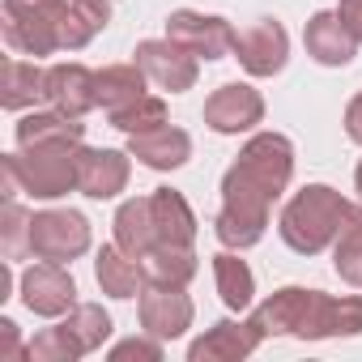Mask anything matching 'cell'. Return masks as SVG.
<instances>
[{
	"instance_id": "7",
	"label": "cell",
	"mask_w": 362,
	"mask_h": 362,
	"mask_svg": "<svg viewBox=\"0 0 362 362\" xmlns=\"http://www.w3.org/2000/svg\"><path fill=\"white\" fill-rule=\"evenodd\" d=\"M166 39L192 52L197 60H226L235 52V26L218 13H197V9H175L166 18Z\"/></svg>"
},
{
	"instance_id": "32",
	"label": "cell",
	"mask_w": 362,
	"mask_h": 362,
	"mask_svg": "<svg viewBox=\"0 0 362 362\" xmlns=\"http://www.w3.org/2000/svg\"><path fill=\"white\" fill-rule=\"evenodd\" d=\"M0 358H30L26 349H22V337H18V324L5 315L0 320Z\"/></svg>"
},
{
	"instance_id": "23",
	"label": "cell",
	"mask_w": 362,
	"mask_h": 362,
	"mask_svg": "<svg viewBox=\"0 0 362 362\" xmlns=\"http://www.w3.org/2000/svg\"><path fill=\"white\" fill-rule=\"evenodd\" d=\"M214 286H218V298L226 303V311H252L256 307V273L230 247L214 256Z\"/></svg>"
},
{
	"instance_id": "26",
	"label": "cell",
	"mask_w": 362,
	"mask_h": 362,
	"mask_svg": "<svg viewBox=\"0 0 362 362\" xmlns=\"http://www.w3.org/2000/svg\"><path fill=\"white\" fill-rule=\"evenodd\" d=\"M332 269L345 286L362 290V205H354L349 222L341 226V235L332 243Z\"/></svg>"
},
{
	"instance_id": "1",
	"label": "cell",
	"mask_w": 362,
	"mask_h": 362,
	"mask_svg": "<svg viewBox=\"0 0 362 362\" xmlns=\"http://www.w3.org/2000/svg\"><path fill=\"white\" fill-rule=\"evenodd\" d=\"M294 179V141L286 132H256L222 175V209L214 235L230 252H247L269 230V209Z\"/></svg>"
},
{
	"instance_id": "6",
	"label": "cell",
	"mask_w": 362,
	"mask_h": 362,
	"mask_svg": "<svg viewBox=\"0 0 362 362\" xmlns=\"http://www.w3.org/2000/svg\"><path fill=\"white\" fill-rule=\"evenodd\" d=\"M18 298L30 315H43V320H64L73 307H77V281L64 264L56 260H39L30 269H22L18 277Z\"/></svg>"
},
{
	"instance_id": "30",
	"label": "cell",
	"mask_w": 362,
	"mask_h": 362,
	"mask_svg": "<svg viewBox=\"0 0 362 362\" xmlns=\"http://www.w3.org/2000/svg\"><path fill=\"white\" fill-rule=\"evenodd\" d=\"M107 119H111V128H119L124 136H136V132L162 128V124H166V98L145 94V98H136L132 107H124V111H115V115H107Z\"/></svg>"
},
{
	"instance_id": "29",
	"label": "cell",
	"mask_w": 362,
	"mask_h": 362,
	"mask_svg": "<svg viewBox=\"0 0 362 362\" xmlns=\"http://www.w3.org/2000/svg\"><path fill=\"white\" fill-rule=\"evenodd\" d=\"M30 209L22 201H5V214H0V247H5V260H22L30 256Z\"/></svg>"
},
{
	"instance_id": "35",
	"label": "cell",
	"mask_w": 362,
	"mask_h": 362,
	"mask_svg": "<svg viewBox=\"0 0 362 362\" xmlns=\"http://www.w3.org/2000/svg\"><path fill=\"white\" fill-rule=\"evenodd\" d=\"M56 0H0V9H52Z\"/></svg>"
},
{
	"instance_id": "11",
	"label": "cell",
	"mask_w": 362,
	"mask_h": 362,
	"mask_svg": "<svg viewBox=\"0 0 362 362\" xmlns=\"http://www.w3.org/2000/svg\"><path fill=\"white\" fill-rule=\"evenodd\" d=\"M132 179V153L128 149H94L81 145L77 149V192L90 201H115L119 192H128Z\"/></svg>"
},
{
	"instance_id": "20",
	"label": "cell",
	"mask_w": 362,
	"mask_h": 362,
	"mask_svg": "<svg viewBox=\"0 0 362 362\" xmlns=\"http://www.w3.org/2000/svg\"><path fill=\"white\" fill-rule=\"evenodd\" d=\"M115 247L128 252L132 260H145L153 247H158V226H153V214H149V197H132L115 209Z\"/></svg>"
},
{
	"instance_id": "4",
	"label": "cell",
	"mask_w": 362,
	"mask_h": 362,
	"mask_svg": "<svg viewBox=\"0 0 362 362\" xmlns=\"http://www.w3.org/2000/svg\"><path fill=\"white\" fill-rule=\"evenodd\" d=\"M362 332V294H324V290H303L298 341H328V337H358Z\"/></svg>"
},
{
	"instance_id": "15",
	"label": "cell",
	"mask_w": 362,
	"mask_h": 362,
	"mask_svg": "<svg viewBox=\"0 0 362 362\" xmlns=\"http://www.w3.org/2000/svg\"><path fill=\"white\" fill-rule=\"evenodd\" d=\"M264 345L252 320H218L188 345V362H243Z\"/></svg>"
},
{
	"instance_id": "31",
	"label": "cell",
	"mask_w": 362,
	"mask_h": 362,
	"mask_svg": "<svg viewBox=\"0 0 362 362\" xmlns=\"http://www.w3.org/2000/svg\"><path fill=\"white\" fill-rule=\"evenodd\" d=\"M162 345H166V341H158V337L145 332V337H128V341L111 345L107 358H111V362H132V358H136V362H162V354H166Z\"/></svg>"
},
{
	"instance_id": "24",
	"label": "cell",
	"mask_w": 362,
	"mask_h": 362,
	"mask_svg": "<svg viewBox=\"0 0 362 362\" xmlns=\"http://www.w3.org/2000/svg\"><path fill=\"white\" fill-rule=\"evenodd\" d=\"M145 286H192V277L201 273V256L197 247H175V243H158L145 260Z\"/></svg>"
},
{
	"instance_id": "13",
	"label": "cell",
	"mask_w": 362,
	"mask_h": 362,
	"mask_svg": "<svg viewBox=\"0 0 362 362\" xmlns=\"http://www.w3.org/2000/svg\"><path fill=\"white\" fill-rule=\"evenodd\" d=\"M60 5V0H56ZM52 5V9H56ZM52 9H0V30H5L9 52L18 56H56L60 52V35H56V18Z\"/></svg>"
},
{
	"instance_id": "27",
	"label": "cell",
	"mask_w": 362,
	"mask_h": 362,
	"mask_svg": "<svg viewBox=\"0 0 362 362\" xmlns=\"http://www.w3.org/2000/svg\"><path fill=\"white\" fill-rule=\"evenodd\" d=\"M64 328L77 337V345L86 349V354H94V349H103L107 341H111V315L103 311V303H77L69 315H64Z\"/></svg>"
},
{
	"instance_id": "8",
	"label": "cell",
	"mask_w": 362,
	"mask_h": 362,
	"mask_svg": "<svg viewBox=\"0 0 362 362\" xmlns=\"http://www.w3.org/2000/svg\"><path fill=\"white\" fill-rule=\"evenodd\" d=\"M235 60L247 77H277L290 60V35L277 18H260L235 30Z\"/></svg>"
},
{
	"instance_id": "12",
	"label": "cell",
	"mask_w": 362,
	"mask_h": 362,
	"mask_svg": "<svg viewBox=\"0 0 362 362\" xmlns=\"http://www.w3.org/2000/svg\"><path fill=\"white\" fill-rule=\"evenodd\" d=\"M136 311H141V328L158 341H179L197 320V307L184 294V286H145Z\"/></svg>"
},
{
	"instance_id": "5",
	"label": "cell",
	"mask_w": 362,
	"mask_h": 362,
	"mask_svg": "<svg viewBox=\"0 0 362 362\" xmlns=\"http://www.w3.org/2000/svg\"><path fill=\"white\" fill-rule=\"evenodd\" d=\"M90 252V218L77 209H39L30 218V256L73 264Z\"/></svg>"
},
{
	"instance_id": "17",
	"label": "cell",
	"mask_w": 362,
	"mask_h": 362,
	"mask_svg": "<svg viewBox=\"0 0 362 362\" xmlns=\"http://www.w3.org/2000/svg\"><path fill=\"white\" fill-rule=\"evenodd\" d=\"M13 141H18V149H30V145H81L86 124L56 111V107H30L13 124Z\"/></svg>"
},
{
	"instance_id": "28",
	"label": "cell",
	"mask_w": 362,
	"mask_h": 362,
	"mask_svg": "<svg viewBox=\"0 0 362 362\" xmlns=\"http://www.w3.org/2000/svg\"><path fill=\"white\" fill-rule=\"evenodd\" d=\"M26 354H30L35 362H77V358H86V349H81L77 337L64 328V320H60L56 328H39V332L26 341Z\"/></svg>"
},
{
	"instance_id": "21",
	"label": "cell",
	"mask_w": 362,
	"mask_h": 362,
	"mask_svg": "<svg viewBox=\"0 0 362 362\" xmlns=\"http://www.w3.org/2000/svg\"><path fill=\"white\" fill-rule=\"evenodd\" d=\"M47 103V69H39L35 60H5V81H0V107L5 111H30Z\"/></svg>"
},
{
	"instance_id": "25",
	"label": "cell",
	"mask_w": 362,
	"mask_h": 362,
	"mask_svg": "<svg viewBox=\"0 0 362 362\" xmlns=\"http://www.w3.org/2000/svg\"><path fill=\"white\" fill-rule=\"evenodd\" d=\"M145 86H149V77H145V69L136 60L107 64V69H98V107L107 115H115V111L132 107L136 98H145Z\"/></svg>"
},
{
	"instance_id": "34",
	"label": "cell",
	"mask_w": 362,
	"mask_h": 362,
	"mask_svg": "<svg viewBox=\"0 0 362 362\" xmlns=\"http://www.w3.org/2000/svg\"><path fill=\"white\" fill-rule=\"evenodd\" d=\"M345 136H349L354 145H362V94H354V98L345 103Z\"/></svg>"
},
{
	"instance_id": "14",
	"label": "cell",
	"mask_w": 362,
	"mask_h": 362,
	"mask_svg": "<svg viewBox=\"0 0 362 362\" xmlns=\"http://www.w3.org/2000/svg\"><path fill=\"white\" fill-rule=\"evenodd\" d=\"M47 107L86 119L98 107V73L86 69L81 60H60L47 69Z\"/></svg>"
},
{
	"instance_id": "3",
	"label": "cell",
	"mask_w": 362,
	"mask_h": 362,
	"mask_svg": "<svg viewBox=\"0 0 362 362\" xmlns=\"http://www.w3.org/2000/svg\"><path fill=\"white\" fill-rule=\"evenodd\" d=\"M77 149L81 145H30L0 158L5 175V201H60L77 192Z\"/></svg>"
},
{
	"instance_id": "36",
	"label": "cell",
	"mask_w": 362,
	"mask_h": 362,
	"mask_svg": "<svg viewBox=\"0 0 362 362\" xmlns=\"http://www.w3.org/2000/svg\"><path fill=\"white\" fill-rule=\"evenodd\" d=\"M354 192H358V197H362V162H358V166H354Z\"/></svg>"
},
{
	"instance_id": "22",
	"label": "cell",
	"mask_w": 362,
	"mask_h": 362,
	"mask_svg": "<svg viewBox=\"0 0 362 362\" xmlns=\"http://www.w3.org/2000/svg\"><path fill=\"white\" fill-rule=\"evenodd\" d=\"M94 281L107 298H136L145 290V269H141V260H132L128 252L107 243L94 256Z\"/></svg>"
},
{
	"instance_id": "2",
	"label": "cell",
	"mask_w": 362,
	"mask_h": 362,
	"mask_svg": "<svg viewBox=\"0 0 362 362\" xmlns=\"http://www.w3.org/2000/svg\"><path fill=\"white\" fill-rule=\"evenodd\" d=\"M349 214H354V205L332 184H307V188H298L286 201V209L277 218V230H281L290 252L320 256V252H328L337 243V235L349 222Z\"/></svg>"
},
{
	"instance_id": "18",
	"label": "cell",
	"mask_w": 362,
	"mask_h": 362,
	"mask_svg": "<svg viewBox=\"0 0 362 362\" xmlns=\"http://www.w3.org/2000/svg\"><path fill=\"white\" fill-rule=\"evenodd\" d=\"M128 153L149 170H179L192 158V136L184 128H175V124H162V128L128 136Z\"/></svg>"
},
{
	"instance_id": "10",
	"label": "cell",
	"mask_w": 362,
	"mask_h": 362,
	"mask_svg": "<svg viewBox=\"0 0 362 362\" xmlns=\"http://www.w3.org/2000/svg\"><path fill=\"white\" fill-rule=\"evenodd\" d=\"M132 60L145 69L149 86L166 90V94H184L201 77V60L192 52H184L179 43H170V39H141L136 52H132Z\"/></svg>"
},
{
	"instance_id": "33",
	"label": "cell",
	"mask_w": 362,
	"mask_h": 362,
	"mask_svg": "<svg viewBox=\"0 0 362 362\" xmlns=\"http://www.w3.org/2000/svg\"><path fill=\"white\" fill-rule=\"evenodd\" d=\"M337 18H341L345 30L362 43V0H341V5H337Z\"/></svg>"
},
{
	"instance_id": "9",
	"label": "cell",
	"mask_w": 362,
	"mask_h": 362,
	"mask_svg": "<svg viewBox=\"0 0 362 362\" xmlns=\"http://www.w3.org/2000/svg\"><path fill=\"white\" fill-rule=\"evenodd\" d=\"M264 124V94L247 81H226L205 98V128L218 136H239Z\"/></svg>"
},
{
	"instance_id": "19",
	"label": "cell",
	"mask_w": 362,
	"mask_h": 362,
	"mask_svg": "<svg viewBox=\"0 0 362 362\" xmlns=\"http://www.w3.org/2000/svg\"><path fill=\"white\" fill-rule=\"evenodd\" d=\"M149 214H153V226H158V243H175V247H192L197 243V214L188 205L184 192L175 188H153L149 192Z\"/></svg>"
},
{
	"instance_id": "16",
	"label": "cell",
	"mask_w": 362,
	"mask_h": 362,
	"mask_svg": "<svg viewBox=\"0 0 362 362\" xmlns=\"http://www.w3.org/2000/svg\"><path fill=\"white\" fill-rule=\"evenodd\" d=\"M303 47H307V56H311L315 64H324V69H345V64H354V56H358V39L345 30V22L337 18V9H320V13L307 18V26H303Z\"/></svg>"
}]
</instances>
